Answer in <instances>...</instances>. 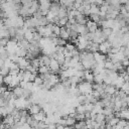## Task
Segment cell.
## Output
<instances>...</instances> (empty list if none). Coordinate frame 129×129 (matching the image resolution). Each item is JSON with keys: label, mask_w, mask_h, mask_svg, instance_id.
<instances>
[{"label": "cell", "mask_w": 129, "mask_h": 129, "mask_svg": "<svg viewBox=\"0 0 129 129\" xmlns=\"http://www.w3.org/2000/svg\"><path fill=\"white\" fill-rule=\"evenodd\" d=\"M78 88H79V91L81 94L83 95H88V94H92L93 90H94V87H93V84L90 83V82H87V81H82L79 85H78Z\"/></svg>", "instance_id": "1"}, {"label": "cell", "mask_w": 129, "mask_h": 129, "mask_svg": "<svg viewBox=\"0 0 129 129\" xmlns=\"http://www.w3.org/2000/svg\"><path fill=\"white\" fill-rule=\"evenodd\" d=\"M111 48H112V45L108 40H105L104 42L100 43V45H99V51L103 54H108L111 51Z\"/></svg>", "instance_id": "2"}, {"label": "cell", "mask_w": 129, "mask_h": 129, "mask_svg": "<svg viewBox=\"0 0 129 129\" xmlns=\"http://www.w3.org/2000/svg\"><path fill=\"white\" fill-rule=\"evenodd\" d=\"M49 69H50L52 74H59L61 72L59 62L55 58H53V57L51 58V61H50V64H49Z\"/></svg>", "instance_id": "3"}, {"label": "cell", "mask_w": 129, "mask_h": 129, "mask_svg": "<svg viewBox=\"0 0 129 129\" xmlns=\"http://www.w3.org/2000/svg\"><path fill=\"white\" fill-rule=\"evenodd\" d=\"M41 110H42V107H41L40 104H38V103H33V104H31L30 108L28 109V112H29L30 115H35V114L39 113Z\"/></svg>", "instance_id": "4"}, {"label": "cell", "mask_w": 129, "mask_h": 129, "mask_svg": "<svg viewBox=\"0 0 129 129\" xmlns=\"http://www.w3.org/2000/svg\"><path fill=\"white\" fill-rule=\"evenodd\" d=\"M17 63H18V66H19V69H20V70L26 71L27 67L30 64V61H29L26 57H19V59H18Z\"/></svg>", "instance_id": "5"}, {"label": "cell", "mask_w": 129, "mask_h": 129, "mask_svg": "<svg viewBox=\"0 0 129 129\" xmlns=\"http://www.w3.org/2000/svg\"><path fill=\"white\" fill-rule=\"evenodd\" d=\"M99 45H100V43H97L95 41H90L89 44H88V46H87V48H86V50L91 51L93 53L94 52H97V51H99Z\"/></svg>", "instance_id": "6"}, {"label": "cell", "mask_w": 129, "mask_h": 129, "mask_svg": "<svg viewBox=\"0 0 129 129\" xmlns=\"http://www.w3.org/2000/svg\"><path fill=\"white\" fill-rule=\"evenodd\" d=\"M86 25H87V27H88V29H89V32H95V31L99 28V24H98L97 22L91 20V19L88 20V22H87Z\"/></svg>", "instance_id": "7"}, {"label": "cell", "mask_w": 129, "mask_h": 129, "mask_svg": "<svg viewBox=\"0 0 129 129\" xmlns=\"http://www.w3.org/2000/svg\"><path fill=\"white\" fill-rule=\"evenodd\" d=\"M76 0H59V3L62 7H66L68 10L74 9V4Z\"/></svg>", "instance_id": "8"}, {"label": "cell", "mask_w": 129, "mask_h": 129, "mask_svg": "<svg viewBox=\"0 0 129 129\" xmlns=\"http://www.w3.org/2000/svg\"><path fill=\"white\" fill-rule=\"evenodd\" d=\"M38 58L40 59V61H41V64L43 66H48L49 67V64H50V61H51V55H47V54H41V55H39L38 56Z\"/></svg>", "instance_id": "9"}, {"label": "cell", "mask_w": 129, "mask_h": 129, "mask_svg": "<svg viewBox=\"0 0 129 129\" xmlns=\"http://www.w3.org/2000/svg\"><path fill=\"white\" fill-rule=\"evenodd\" d=\"M75 19H76V23H78V24H83V25H86L87 22H88V20H89V19L86 17V15H84V14H82V13H80L78 16H76Z\"/></svg>", "instance_id": "10"}, {"label": "cell", "mask_w": 129, "mask_h": 129, "mask_svg": "<svg viewBox=\"0 0 129 129\" xmlns=\"http://www.w3.org/2000/svg\"><path fill=\"white\" fill-rule=\"evenodd\" d=\"M84 80L90 83L94 82V73L91 70H85V74H84Z\"/></svg>", "instance_id": "11"}, {"label": "cell", "mask_w": 129, "mask_h": 129, "mask_svg": "<svg viewBox=\"0 0 129 129\" xmlns=\"http://www.w3.org/2000/svg\"><path fill=\"white\" fill-rule=\"evenodd\" d=\"M33 116V118L36 120V121H38V122H40V121H44L45 119H46V113L43 111V110H41L39 113H37V114H35V115H32Z\"/></svg>", "instance_id": "12"}, {"label": "cell", "mask_w": 129, "mask_h": 129, "mask_svg": "<svg viewBox=\"0 0 129 129\" xmlns=\"http://www.w3.org/2000/svg\"><path fill=\"white\" fill-rule=\"evenodd\" d=\"M3 123H5L6 125H9V126H12V125H14L15 124V119H14V117L11 115V114H9V115H7L6 117H4L3 118V121H2Z\"/></svg>", "instance_id": "13"}, {"label": "cell", "mask_w": 129, "mask_h": 129, "mask_svg": "<svg viewBox=\"0 0 129 129\" xmlns=\"http://www.w3.org/2000/svg\"><path fill=\"white\" fill-rule=\"evenodd\" d=\"M125 82H126V81H125V79H124L122 76H119V77L115 80V82L113 83V85H114L117 89H121V87L123 86V84H124Z\"/></svg>", "instance_id": "14"}, {"label": "cell", "mask_w": 129, "mask_h": 129, "mask_svg": "<svg viewBox=\"0 0 129 129\" xmlns=\"http://www.w3.org/2000/svg\"><path fill=\"white\" fill-rule=\"evenodd\" d=\"M12 92H13V94H14V96H15L16 98H20V97H23L24 89L21 88L20 86H18V87H16V88L12 89Z\"/></svg>", "instance_id": "15"}, {"label": "cell", "mask_w": 129, "mask_h": 129, "mask_svg": "<svg viewBox=\"0 0 129 129\" xmlns=\"http://www.w3.org/2000/svg\"><path fill=\"white\" fill-rule=\"evenodd\" d=\"M59 37H61L62 39H66V40L71 39V37H70V32H69V30H68L66 27H61L60 33H59Z\"/></svg>", "instance_id": "16"}, {"label": "cell", "mask_w": 129, "mask_h": 129, "mask_svg": "<svg viewBox=\"0 0 129 129\" xmlns=\"http://www.w3.org/2000/svg\"><path fill=\"white\" fill-rule=\"evenodd\" d=\"M117 90H118V89H117L114 85H106L105 93H107V94H109V95H114Z\"/></svg>", "instance_id": "17"}, {"label": "cell", "mask_w": 129, "mask_h": 129, "mask_svg": "<svg viewBox=\"0 0 129 129\" xmlns=\"http://www.w3.org/2000/svg\"><path fill=\"white\" fill-rule=\"evenodd\" d=\"M18 46H20L21 48H24V49L28 50V49H29V47H30V42L24 38V39H22V40L18 41Z\"/></svg>", "instance_id": "18"}, {"label": "cell", "mask_w": 129, "mask_h": 129, "mask_svg": "<svg viewBox=\"0 0 129 129\" xmlns=\"http://www.w3.org/2000/svg\"><path fill=\"white\" fill-rule=\"evenodd\" d=\"M48 73H51V71H50L48 66H44L43 64V66H40L38 68V74L39 75H45V74H48Z\"/></svg>", "instance_id": "19"}, {"label": "cell", "mask_w": 129, "mask_h": 129, "mask_svg": "<svg viewBox=\"0 0 129 129\" xmlns=\"http://www.w3.org/2000/svg\"><path fill=\"white\" fill-rule=\"evenodd\" d=\"M59 18H64V17H68L69 16V10L66 8V7H62L59 9V12H58V15H57Z\"/></svg>", "instance_id": "20"}, {"label": "cell", "mask_w": 129, "mask_h": 129, "mask_svg": "<svg viewBox=\"0 0 129 129\" xmlns=\"http://www.w3.org/2000/svg\"><path fill=\"white\" fill-rule=\"evenodd\" d=\"M77 120L75 117H71V116H68L66 117V124L67 126H71V127H74V125L76 124Z\"/></svg>", "instance_id": "21"}, {"label": "cell", "mask_w": 129, "mask_h": 129, "mask_svg": "<svg viewBox=\"0 0 129 129\" xmlns=\"http://www.w3.org/2000/svg\"><path fill=\"white\" fill-rule=\"evenodd\" d=\"M90 13H91V14H99V13H100V6H98V5H96V4H91ZM91 14H90V15H91Z\"/></svg>", "instance_id": "22"}, {"label": "cell", "mask_w": 129, "mask_h": 129, "mask_svg": "<svg viewBox=\"0 0 129 129\" xmlns=\"http://www.w3.org/2000/svg\"><path fill=\"white\" fill-rule=\"evenodd\" d=\"M15 53L18 56H20V57H25L26 56V53H27V50L24 49V48H21L20 46H18V48H17V50H16Z\"/></svg>", "instance_id": "23"}, {"label": "cell", "mask_w": 129, "mask_h": 129, "mask_svg": "<svg viewBox=\"0 0 129 129\" xmlns=\"http://www.w3.org/2000/svg\"><path fill=\"white\" fill-rule=\"evenodd\" d=\"M105 120H106V115H105L104 113H98V114H97V117H96V119H95V121L98 122L99 124H101V123L104 122Z\"/></svg>", "instance_id": "24"}, {"label": "cell", "mask_w": 129, "mask_h": 129, "mask_svg": "<svg viewBox=\"0 0 129 129\" xmlns=\"http://www.w3.org/2000/svg\"><path fill=\"white\" fill-rule=\"evenodd\" d=\"M114 62L111 60V59H109V58H107V60L105 61V69H107V70H110V71H114Z\"/></svg>", "instance_id": "25"}, {"label": "cell", "mask_w": 129, "mask_h": 129, "mask_svg": "<svg viewBox=\"0 0 129 129\" xmlns=\"http://www.w3.org/2000/svg\"><path fill=\"white\" fill-rule=\"evenodd\" d=\"M69 22V17H64V18H59L58 22H57V25L60 26V27H66V25L68 24Z\"/></svg>", "instance_id": "26"}, {"label": "cell", "mask_w": 129, "mask_h": 129, "mask_svg": "<svg viewBox=\"0 0 129 129\" xmlns=\"http://www.w3.org/2000/svg\"><path fill=\"white\" fill-rule=\"evenodd\" d=\"M60 29H61V27H60V26H58L57 24H54V23L52 24V32H53V34H54V35L59 36Z\"/></svg>", "instance_id": "27"}, {"label": "cell", "mask_w": 129, "mask_h": 129, "mask_svg": "<svg viewBox=\"0 0 129 129\" xmlns=\"http://www.w3.org/2000/svg\"><path fill=\"white\" fill-rule=\"evenodd\" d=\"M11 81H12V76L8 75L6 77H3V83H2V85H6L7 87H9L10 84H11Z\"/></svg>", "instance_id": "28"}, {"label": "cell", "mask_w": 129, "mask_h": 129, "mask_svg": "<svg viewBox=\"0 0 129 129\" xmlns=\"http://www.w3.org/2000/svg\"><path fill=\"white\" fill-rule=\"evenodd\" d=\"M103 113H104L106 116H109V115L114 114L115 111H114V108H112V107H105V108L103 109Z\"/></svg>", "instance_id": "29"}, {"label": "cell", "mask_w": 129, "mask_h": 129, "mask_svg": "<svg viewBox=\"0 0 129 129\" xmlns=\"http://www.w3.org/2000/svg\"><path fill=\"white\" fill-rule=\"evenodd\" d=\"M90 19H91V20H93V21H95V22H97L98 24H99V23H100V21L102 20L99 14H91V15H90Z\"/></svg>", "instance_id": "30"}, {"label": "cell", "mask_w": 129, "mask_h": 129, "mask_svg": "<svg viewBox=\"0 0 129 129\" xmlns=\"http://www.w3.org/2000/svg\"><path fill=\"white\" fill-rule=\"evenodd\" d=\"M75 118L77 121H83V120H86V116H85V113H76L75 115Z\"/></svg>", "instance_id": "31"}, {"label": "cell", "mask_w": 129, "mask_h": 129, "mask_svg": "<svg viewBox=\"0 0 129 129\" xmlns=\"http://www.w3.org/2000/svg\"><path fill=\"white\" fill-rule=\"evenodd\" d=\"M33 83H34V85H36V86H41V85L43 84V79H42L40 76H36V78H35V80L33 81Z\"/></svg>", "instance_id": "32"}, {"label": "cell", "mask_w": 129, "mask_h": 129, "mask_svg": "<svg viewBox=\"0 0 129 129\" xmlns=\"http://www.w3.org/2000/svg\"><path fill=\"white\" fill-rule=\"evenodd\" d=\"M9 72H10V70H9V68H7V67H3V68H1V76H3V77H6V76H8L9 75Z\"/></svg>", "instance_id": "33"}, {"label": "cell", "mask_w": 129, "mask_h": 129, "mask_svg": "<svg viewBox=\"0 0 129 129\" xmlns=\"http://www.w3.org/2000/svg\"><path fill=\"white\" fill-rule=\"evenodd\" d=\"M119 120H120V118L114 116V117L109 121V123H107V124H110V125H112V126H115V125H117V123L119 122Z\"/></svg>", "instance_id": "34"}, {"label": "cell", "mask_w": 129, "mask_h": 129, "mask_svg": "<svg viewBox=\"0 0 129 129\" xmlns=\"http://www.w3.org/2000/svg\"><path fill=\"white\" fill-rule=\"evenodd\" d=\"M121 90L124 91V92H126L127 95H128V94H129V82L126 81V82L123 84V86L121 87Z\"/></svg>", "instance_id": "35"}, {"label": "cell", "mask_w": 129, "mask_h": 129, "mask_svg": "<svg viewBox=\"0 0 129 129\" xmlns=\"http://www.w3.org/2000/svg\"><path fill=\"white\" fill-rule=\"evenodd\" d=\"M104 3V0H91V4H96L98 6H101Z\"/></svg>", "instance_id": "36"}, {"label": "cell", "mask_w": 129, "mask_h": 129, "mask_svg": "<svg viewBox=\"0 0 129 129\" xmlns=\"http://www.w3.org/2000/svg\"><path fill=\"white\" fill-rule=\"evenodd\" d=\"M121 62H122V64H123V67H124V68L129 67V58H128V57H125Z\"/></svg>", "instance_id": "37"}, {"label": "cell", "mask_w": 129, "mask_h": 129, "mask_svg": "<svg viewBox=\"0 0 129 129\" xmlns=\"http://www.w3.org/2000/svg\"><path fill=\"white\" fill-rule=\"evenodd\" d=\"M8 38H1V40H0V42H1V46H5L6 47V45H7V43H8Z\"/></svg>", "instance_id": "38"}, {"label": "cell", "mask_w": 129, "mask_h": 129, "mask_svg": "<svg viewBox=\"0 0 129 129\" xmlns=\"http://www.w3.org/2000/svg\"><path fill=\"white\" fill-rule=\"evenodd\" d=\"M123 51H124V54H125V56L129 58V48H127L126 46H123Z\"/></svg>", "instance_id": "39"}, {"label": "cell", "mask_w": 129, "mask_h": 129, "mask_svg": "<svg viewBox=\"0 0 129 129\" xmlns=\"http://www.w3.org/2000/svg\"><path fill=\"white\" fill-rule=\"evenodd\" d=\"M39 4H45V3H50V0H38Z\"/></svg>", "instance_id": "40"}, {"label": "cell", "mask_w": 129, "mask_h": 129, "mask_svg": "<svg viewBox=\"0 0 129 129\" xmlns=\"http://www.w3.org/2000/svg\"><path fill=\"white\" fill-rule=\"evenodd\" d=\"M66 126L63 125H60V124H56V129H64Z\"/></svg>", "instance_id": "41"}, {"label": "cell", "mask_w": 129, "mask_h": 129, "mask_svg": "<svg viewBox=\"0 0 129 129\" xmlns=\"http://www.w3.org/2000/svg\"><path fill=\"white\" fill-rule=\"evenodd\" d=\"M126 102H127V104H128V106H129V95H128L127 98H126Z\"/></svg>", "instance_id": "42"}, {"label": "cell", "mask_w": 129, "mask_h": 129, "mask_svg": "<svg viewBox=\"0 0 129 129\" xmlns=\"http://www.w3.org/2000/svg\"><path fill=\"white\" fill-rule=\"evenodd\" d=\"M74 127H71V126H66L64 127V129H73Z\"/></svg>", "instance_id": "43"}, {"label": "cell", "mask_w": 129, "mask_h": 129, "mask_svg": "<svg viewBox=\"0 0 129 129\" xmlns=\"http://www.w3.org/2000/svg\"><path fill=\"white\" fill-rule=\"evenodd\" d=\"M104 2H106V3H111V0H104Z\"/></svg>", "instance_id": "44"}, {"label": "cell", "mask_w": 129, "mask_h": 129, "mask_svg": "<svg viewBox=\"0 0 129 129\" xmlns=\"http://www.w3.org/2000/svg\"><path fill=\"white\" fill-rule=\"evenodd\" d=\"M50 2H59V0H50Z\"/></svg>", "instance_id": "45"}, {"label": "cell", "mask_w": 129, "mask_h": 129, "mask_svg": "<svg viewBox=\"0 0 129 129\" xmlns=\"http://www.w3.org/2000/svg\"><path fill=\"white\" fill-rule=\"evenodd\" d=\"M127 27H128V29H129V21H127Z\"/></svg>", "instance_id": "46"}, {"label": "cell", "mask_w": 129, "mask_h": 129, "mask_svg": "<svg viewBox=\"0 0 129 129\" xmlns=\"http://www.w3.org/2000/svg\"><path fill=\"white\" fill-rule=\"evenodd\" d=\"M92 129H99V128H92Z\"/></svg>", "instance_id": "47"}, {"label": "cell", "mask_w": 129, "mask_h": 129, "mask_svg": "<svg viewBox=\"0 0 129 129\" xmlns=\"http://www.w3.org/2000/svg\"><path fill=\"white\" fill-rule=\"evenodd\" d=\"M127 82H129V79H128V81H127Z\"/></svg>", "instance_id": "48"}]
</instances>
